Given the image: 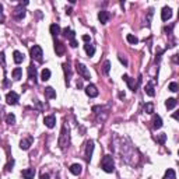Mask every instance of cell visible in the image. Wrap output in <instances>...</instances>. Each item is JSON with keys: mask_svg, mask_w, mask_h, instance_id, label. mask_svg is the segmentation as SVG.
I'll return each instance as SVG.
<instances>
[{"mask_svg": "<svg viewBox=\"0 0 179 179\" xmlns=\"http://www.w3.org/2000/svg\"><path fill=\"white\" fill-rule=\"evenodd\" d=\"M69 141H70L69 127H67V125H63L62 132H60V137H59V147L60 148H66V147L69 146Z\"/></svg>", "mask_w": 179, "mask_h": 179, "instance_id": "obj_1", "label": "cell"}, {"mask_svg": "<svg viewBox=\"0 0 179 179\" xmlns=\"http://www.w3.org/2000/svg\"><path fill=\"white\" fill-rule=\"evenodd\" d=\"M101 167H102V169H104L105 172H108V174L114 172L115 171L114 158H112L111 155H105V157L102 158V161H101Z\"/></svg>", "mask_w": 179, "mask_h": 179, "instance_id": "obj_2", "label": "cell"}, {"mask_svg": "<svg viewBox=\"0 0 179 179\" xmlns=\"http://www.w3.org/2000/svg\"><path fill=\"white\" fill-rule=\"evenodd\" d=\"M29 53H31V57H32V59H35L37 62H42L44 53H42V48L39 45H34L32 48H31V50H29Z\"/></svg>", "mask_w": 179, "mask_h": 179, "instance_id": "obj_3", "label": "cell"}, {"mask_svg": "<svg viewBox=\"0 0 179 179\" xmlns=\"http://www.w3.org/2000/svg\"><path fill=\"white\" fill-rule=\"evenodd\" d=\"M76 70L78 71L80 76H83L84 80H90V78H91V74H90V71L87 70V67L83 65V63H77V65H76Z\"/></svg>", "mask_w": 179, "mask_h": 179, "instance_id": "obj_4", "label": "cell"}, {"mask_svg": "<svg viewBox=\"0 0 179 179\" xmlns=\"http://www.w3.org/2000/svg\"><path fill=\"white\" fill-rule=\"evenodd\" d=\"M6 101H7L8 105H16L17 101H18V94L14 93V91L7 93V95H6Z\"/></svg>", "mask_w": 179, "mask_h": 179, "instance_id": "obj_5", "label": "cell"}, {"mask_svg": "<svg viewBox=\"0 0 179 179\" xmlns=\"http://www.w3.org/2000/svg\"><path fill=\"white\" fill-rule=\"evenodd\" d=\"M86 94L88 95V97H91V98L98 97V90H97V87L94 86V84H88V86L86 87Z\"/></svg>", "mask_w": 179, "mask_h": 179, "instance_id": "obj_6", "label": "cell"}, {"mask_svg": "<svg viewBox=\"0 0 179 179\" xmlns=\"http://www.w3.org/2000/svg\"><path fill=\"white\" fill-rule=\"evenodd\" d=\"M44 123H45V126H46V127H49V129H52V127H55V125H56V118H55L53 115L45 116Z\"/></svg>", "mask_w": 179, "mask_h": 179, "instance_id": "obj_7", "label": "cell"}, {"mask_svg": "<svg viewBox=\"0 0 179 179\" xmlns=\"http://www.w3.org/2000/svg\"><path fill=\"white\" fill-rule=\"evenodd\" d=\"M93 151H94V141L93 140H90V141H87V146H86V158H87V161L91 159Z\"/></svg>", "mask_w": 179, "mask_h": 179, "instance_id": "obj_8", "label": "cell"}, {"mask_svg": "<svg viewBox=\"0 0 179 179\" xmlns=\"http://www.w3.org/2000/svg\"><path fill=\"white\" fill-rule=\"evenodd\" d=\"M111 14L108 11H105V10H101V11L98 13V20L101 21V24H106L108 23V20H109Z\"/></svg>", "mask_w": 179, "mask_h": 179, "instance_id": "obj_9", "label": "cell"}, {"mask_svg": "<svg viewBox=\"0 0 179 179\" xmlns=\"http://www.w3.org/2000/svg\"><path fill=\"white\" fill-rule=\"evenodd\" d=\"M13 16H14V18H16V20H23V18L25 17V10L20 6V7H17L16 10L13 11Z\"/></svg>", "mask_w": 179, "mask_h": 179, "instance_id": "obj_10", "label": "cell"}, {"mask_svg": "<svg viewBox=\"0 0 179 179\" xmlns=\"http://www.w3.org/2000/svg\"><path fill=\"white\" fill-rule=\"evenodd\" d=\"M123 80L127 83V86H129V88L132 90V91H136V88H137V84H136V81H134L133 78H130L127 74H123Z\"/></svg>", "mask_w": 179, "mask_h": 179, "instance_id": "obj_11", "label": "cell"}, {"mask_svg": "<svg viewBox=\"0 0 179 179\" xmlns=\"http://www.w3.org/2000/svg\"><path fill=\"white\" fill-rule=\"evenodd\" d=\"M21 175H23L24 179H34V176H35V169L27 168V169H24V171L21 172Z\"/></svg>", "mask_w": 179, "mask_h": 179, "instance_id": "obj_12", "label": "cell"}, {"mask_svg": "<svg viewBox=\"0 0 179 179\" xmlns=\"http://www.w3.org/2000/svg\"><path fill=\"white\" fill-rule=\"evenodd\" d=\"M55 52H56L57 56H62V55L65 53V44H63V42H59V41L55 42Z\"/></svg>", "mask_w": 179, "mask_h": 179, "instance_id": "obj_13", "label": "cell"}, {"mask_svg": "<svg viewBox=\"0 0 179 179\" xmlns=\"http://www.w3.org/2000/svg\"><path fill=\"white\" fill-rule=\"evenodd\" d=\"M171 17H172V10L169 7H164L162 11H161V18H162V21H168Z\"/></svg>", "mask_w": 179, "mask_h": 179, "instance_id": "obj_14", "label": "cell"}, {"mask_svg": "<svg viewBox=\"0 0 179 179\" xmlns=\"http://www.w3.org/2000/svg\"><path fill=\"white\" fill-rule=\"evenodd\" d=\"M153 126H154V129H161L162 127V119H161L159 115L153 116Z\"/></svg>", "mask_w": 179, "mask_h": 179, "instance_id": "obj_15", "label": "cell"}, {"mask_svg": "<svg viewBox=\"0 0 179 179\" xmlns=\"http://www.w3.org/2000/svg\"><path fill=\"white\" fill-rule=\"evenodd\" d=\"M28 78L34 83L37 81V69L34 66H29L28 67Z\"/></svg>", "mask_w": 179, "mask_h": 179, "instance_id": "obj_16", "label": "cell"}, {"mask_svg": "<svg viewBox=\"0 0 179 179\" xmlns=\"http://www.w3.org/2000/svg\"><path fill=\"white\" fill-rule=\"evenodd\" d=\"M83 171V167L80 164H73L71 167H70V172L73 174V175H80Z\"/></svg>", "mask_w": 179, "mask_h": 179, "instance_id": "obj_17", "label": "cell"}, {"mask_svg": "<svg viewBox=\"0 0 179 179\" xmlns=\"http://www.w3.org/2000/svg\"><path fill=\"white\" fill-rule=\"evenodd\" d=\"M45 97L49 98V99H53V98H56V91L52 87H46L45 88Z\"/></svg>", "mask_w": 179, "mask_h": 179, "instance_id": "obj_18", "label": "cell"}, {"mask_svg": "<svg viewBox=\"0 0 179 179\" xmlns=\"http://www.w3.org/2000/svg\"><path fill=\"white\" fill-rule=\"evenodd\" d=\"M13 59H14V62H16L17 65H20V63H23V60H24V55L21 52H18V50H14V53H13Z\"/></svg>", "mask_w": 179, "mask_h": 179, "instance_id": "obj_19", "label": "cell"}, {"mask_svg": "<svg viewBox=\"0 0 179 179\" xmlns=\"http://www.w3.org/2000/svg\"><path fill=\"white\" fill-rule=\"evenodd\" d=\"M31 143H32V138H24V140H21L20 148L21 150H28L29 146H31Z\"/></svg>", "mask_w": 179, "mask_h": 179, "instance_id": "obj_20", "label": "cell"}, {"mask_svg": "<svg viewBox=\"0 0 179 179\" xmlns=\"http://www.w3.org/2000/svg\"><path fill=\"white\" fill-rule=\"evenodd\" d=\"M84 49H86V52L88 56H94V53H95V46L91 44H86L84 45Z\"/></svg>", "mask_w": 179, "mask_h": 179, "instance_id": "obj_21", "label": "cell"}, {"mask_svg": "<svg viewBox=\"0 0 179 179\" xmlns=\"http://www.w3.org/2000/svg\"><path fill=\"white\" fill-rule=\"evenodd\" d=\"M49 31H50V34H52L53 37H57V35L60 34V27L57 24H52L50 25V28H49Z\"/></svg>", "mask_w": 179, "mask_h": 179, "instance_id": "obj_22", "label": "cell"}, {"mask_svg": "<svg viewBox=\"0 0 179 179\" xmlns=\"http://www.w3.org/2000/svg\"><path fill=\"white\" fill-rule=\"evenodd\" d=\"M49 78H50V70L49 69H44L41 73V80L42 81H48Z\"/></svg>", "mask_w": 179, "mask_h": 179, "instance_id": "obj_23", "label": "cell"}, {"mask_svg": "<svg viewBox=\"0 0 179 179\" xmlns=\"http://www.w3.org/2000/svg\"><path fill=\"white\" fill-rule=\"evenodd\" d=\"M21 76H23V70H21V67H16V69L13 70V78H14V80H20Z\"/></svg>", "mask_w": 179, "mask_h": 179, "instance_id": "obj_24", "label": "cell"}, {"mask_svg": "<svg viewBox=\"0 0 179 179\" xmlns=\"http://www.w3.org/2000/svg\"><path fill=\"white\" fill-rule=\"evenodd\" d=\"M165 106H167L168 109L175 108V106H176V99H175V98H168L167 101H165Z\"/></svg>", "mask_w": 179, "mask_h": 179, "instance_id": "obj_25", "label": "cell"}, {"mask_svg": "<svg viewBox=\"0 0 179 179\" xmlns=\"http://www.w3.org/2000/svg\"><path fill=\"white\" fill-rule=\"evenodd\" d=\"M63 35H65L66 38H69L70 41H73V39H74V31H71L70 28H65V29H63Z\"/></svg>", "mask_w": 179, "mask_h": 179, "instance_id": "obj_26", "label": "cell"}, {"mask_svg": "<svg viewBox=\"0 0 179 179\" xmlns=\"http://www.w3.org/2000/svg\"><path fill=\"white\" fill-rule=\"evenodd\" d=\"M143 109H144L146 114H153V112H154V104H153V102H147Z\"/></svg>", "mask_w": 179, "mask_h": 179, "instance_id": "obj_27", "label": "cell"}, {"mask_svg": "<svg viewBox=\"0 0 179 179\" xmlns=\"http://www.w3.org/2000/svg\"><path fill=\"white\" fill-rule=\"evenodd\" d=\"M164 179H176V174L174 169H168L164 175Z\"/></svg>", "mask_w": 179, "mask_h": 179, "instance_id": "obj_28", "label": "cell"}, {"mask_svg": "<svg viewBox=\"0 0 179 179\" xmlns=\"http://www.w3.org/2000/svg\"><path fill=\"white\" fill-rule=\"evenodd\" d=\"M63 69H65V73H66V84L69 86V83H70V69H69V65L65 63V65H63Z\"/></svg>", "mask_w": 179, "mask_h": 179, "instance_id": "obj_29", "label": "cell"}, {"mask_svg": "<svg viewBox=\"0 0 179 179\" xmlns=\"http://www.w3.org/2000/svg\"><path fill=\"white\" fill-rule=\"evenodd\" d=\"M146 93H147V95H150V97H154L155 91H154V87H153V84H151V83H148V84L146 86Z\"/></svg>", "mask_w": 179, "mask_h": 179, "instance_id": "obj_30", "label": "cell"}, {"mask_svg": "<svg viewBox=\"0 0 179 179\" xmlns=\"http://www.w3.org/2000/svg\"><path fill=\"white\" fill-rule=\"evenodd\" d=\"M6 122H7L8 125H14V123H16V116L13 114H8L7 116H6Z\"/></svg>", "mask_w": 179, "mask_h": 179, "instance_id": "obj_31", "label": "cell"}, {"mask_svg": "<svg viewBox=\"0 0 179 179\" xmlns=\"http://www.w3.org/2000/svg\"><path fill=\"white\" fill-rule=\"evenodd\" d=\"M126 39H127V42H129V44H132V45H136L138 42L137 38L134 37V35H132V34H129V35H127Z\"/></svg>", "mask_w": 179, "mask_h": 179, "instance_id": "obj_32", "label": "cell"}, {"mask_svg": "<svg viewBox=\"0 0 179 179\" xmlns=\"http://www.w3.org/2000/svg\"><path fill=\"white\" fill-rule=\"evenodd\" d=\"M157 141L159 143V144H164V143H165V140H167V134L165 133H161V134H158V136H157Z\"/></svg>", "mask_w": 179, "mask_h": 179, "instance_id": "obj_33", "label": "cell"}, {"mask_svg": "<svg viewBox=\"0 0 179 179\" xmlns=\"http://www.w3.org/2000/svg\"><path fill=\"white\" fill-rule=\"evenodd\" d=\"M109 70H111V63H109V60H105V63H104V73L108 74Z\"/></svg>", "mask_w": 179, "mask_h": 179, "instance_id": "obj_34", "label": "cell"}, {"mask_svg": "<svg viewBox=\"0 0 179 179\" xmlns=\"http://www.w3.org/2000/svg\"><path fill=\"white\" fill-rule=\"evenodd\" d=\"M169 91L176 93V91H178V84H176V83H171V84H169Z\"/></svg>", "mask_w": 179, "mask_h": 179, "instance_id": "obj_35", "label": "cell"}, {"mask_svg": "<svg viewBox=\"0 0 179 179\" xmlns=\"http://www.w3.org/2000/svg\"><path fill=\"white\" fill-rule=\"evenodd\" d=\"M4 52H0V65H4Z\"/></svg>", "mask_w": 179, "mask_h": 179, "instance_id": "obj_36", "label": "cell"}, {"mask_svg": "<svg viewBox=\"0 0 179 179\" xmlns=\"http://www.w3.org/2000/svg\"><path fill=\"white\" fill-rule=\"evenodd\" d=\"M151 17H153V8L148 11V17H147V23H148V24H150V21H151Z\"/></svg>", "mask_w": 179, "mask_h": 179, "instance_id": "obj_37", "label": "cell"}, {"mask_svg": "<svg viewBox=\"0 0 179 179\" xmlns=\"http://www.w3.org/2000/svg\"><path fill=\"white\" fill-rule=\"evenodd\" d=\"M2 10H3V7L0 6V23H3L4 21V16H3V13H2Z\"/></svg>", "mask_w": 179, "mask_h": 179, "instance_id": "obj_38", "label": "cell"}, {"mask_svg": "<svg viewBox=\"0 0 179 179\" xmlns=\"http://www.w3.org/2000/svg\"><path fill=\"white\" fill-rule=\"evenodd\" d=\"M70 46H71V48H76V46H77V41H76V39L70 41Z\"/></svg>", "mask_w": 179, "mask_h": 179, "instance_id": "obj_39", "label": "cell"}, {"mask_svg": "<svg viewBox=\"0 0 179 179\" xmlns=\"http://www.w3.org/2000/svg\"><path fill=\"white\" fill-rule=\"evenodd\" d=\"M83 41L88 44V42H90V37H88V35H83Z\"/></svg>", "mask_w": 179, "mask_h": 179, "instance_id": "obj_40", "label": "cell"}, {"mask_svg": "<svg viewBox=\"0 0 179 179\" xmlns=\"http://www.w3.org/2000/svg\"><path fill=\"white\" fill-rule=\"evenodd\" d=\"M119 60L122 62V63H123V65H125V66H126V65H127V62H126V60H125V59H123V57H122V56H119Z\"/></svg>", "mask_w": 179, "mask_h": 179, "instance_id": "obj_41", "label": "cell"}, {"mask_svg": "<svg viewBox=\"0 0 179 179\" xmlns=\"http://www.w3.org/2000/svg\"><path fill=\"white\" fill-rule=\"evenodd\" d=\"M83 86V83H81V80H78V81H77V87H78V88H80V87H81Z\"/></svg>", "mask_w": 179, "mask_h": 179, "instance_id": "obj_42", "label": "cell"}, {"mask_svg": "<svg viewBox=\"0 0 179 179\" xmlns=\"http://www.w3.org/2000/svg\"><path fill=\"white\" fill-rule=\"evenodd\" d=\"M66 13H67V14H71V8H66Z\"/></svg>", "mask_w": 179, "mask_h": 179, "instance_id": "obj_43", "label": "cell"}, {"mask_svg": "<svg viewBox=\"0 0 179 179\" xmlns=\"http://www.w3.org/2000/svg\"><path fill=\"white\" fill-rule=\"evenodd\" d=\"M119 98H125V93H120V94H119Z\"/></svg>", "mask_w": 179, "mask_h": 179, "instance_id": "obj_44", "label": "cell"}]
</instances>
